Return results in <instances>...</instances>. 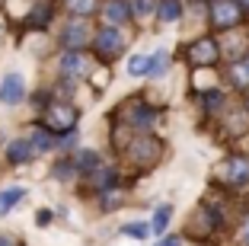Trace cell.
<instances>
[{
  "label": "cell",
  "mask_w": 249,
  "mask_h": 246,
  "mask_svg": "<svg viewBox=\"0 0 249 246\" xmlns=\"http://www.w3.org/2000/svg\"><path fill=\"white\" fill-rule=\"evenodd\" d=\"M45 122H48L52 131H58V134H71L77 128V109L67 106V102H52L48 112H45Z\"/></svg>",
  "instance_id": "1"
},
{
  "label": "cell",
  "mask_w": 249,
  "mask_h": 246,
  "mask_svg": "<svg viewBox=\"0 0 249 246\" xmlns=\"http://www.w3.org/2000/svg\"><path fill=\"white\" fill-rule=\"evenodd\" d=\"M243 10L236 0H214L211 3V22H214V29H233L236 22H240Z\"/></svg>",
  "instance_id": "2"
},
{
  "label": "cell",
  "mask_w": 249,
  "mask_h": 246,
  "mask_svg": "<svg viewBox=\"0 0 249 246\" xmlns=\"http://www.w3.org/2000/svg\"><path fill=\"white\" fill-rule=\"evenodd\" d=\"M160 141L157 138H147V134H141V138L131 141V147H128V153H131L134 163H141V167H150V163H157V157H160Z\"/></svg>",
  "instance_id": "3"
},
{
  "label": "cell",
  "mask_w": 249,
  "mask_h": 246,
  "mask_svg": "<svg viewBox=\"0 0 249 246\" xmlns=\"http://www.w3.org/2000/svg\"><path fill=\"white\" fill-rule=\"evenodd\" d=\"M217 58H220V45L214 38H198V42L189 45V61L195 67H211Z\"/></svg>",
  "instance_id": "4"
},
{
  "label": "cell",
  "mask_w": 249,
  "mask_h": 246,
  "mask_svg": "<svg viewBox=\"0 0 249 246\" xmlns=\"http://www.w3.org/2000/svg\"><path fill=\"white\" fill-rule=\"evenodd\" d=\"M217 176L227 186H249V157H230L224 167L217 170Z\"/></svg>",
  "instance_id": "5"
},
{
  "label": "cell",
  "mask_w": 249,
  "mask_h": 246,
  "mask_svg": "<svg viewBox=\"0 0 249 246\" xmlns=\"http://www.w3.org/2000/svg\"><path fill=\"white\" fill-rule=\"evenodd\" d=\"M122 48H124V38L115 26L99 29V36H96V55L99 58H115V55H122Z\"/></svg>",
  "instance_id": "6"
},
{
  "label": "cell",
  "mask_w": 249,
  "mask_h": 246,
  "mask_svg": "<svg viewBox=\"0 0 249 246\" xmlns=\"http://www.w3.org/2000/svg\"><path fill=\"white\" fill-rule=\"evenodd\" d=\"M61 74H64L67 80H83L89 74V58L80 51H67L64 58H61Z\"/></svg>",
  "instance_id": "7"
},
{
  "label": "cell",
  "mask_w": 249,
  "mask_h": 246,
  "mask_svg": "<svg viewBox=\"0 0 249 246\" xmlns=\"http://www.w3.org/2000/svg\"><path fill=\"white\" fill-rule=\"evenodd\" d=\"M22 96H26V83H22L19 74L3 77V83H0V99L7 102V106H16V102H22Z\"/></svg>",
  "instance_id": "8"
},
{
  "label": "cell",
  "mask_w": 249,
  "mask_h": 246,
  "mask_svg": "<svg viewBox=\"0 0 249 246\" xmlns=\"http://www.w3.org/2000/svg\"><path fill=\"white\" fill-rule=\"evenodd\" d=\"M61 42H64L71 51H80L83 45L89 42V26L87 22H71V26L61 32Z\"/></svg>",
  "instance_id": "9"
},
{
  "label": "cell",
  "mask_w": 249,
  "mask_h": 246,
  "mask_svg": "<svg viewBox=\"0 0 249 246\" xmlns=\"http://www.w3.org/2000/svg\"><path fill=\"white\" fill-rule=\"evenodd\" d=\"M217 211L214 208H198V214L192 217V233H195V237H208V233L214 230V227H217Z\"/></svg>",
  "instance_id": "10"
},
{
  "label": "cell",
  "mask_w": 249,
  "mask_h": 246,
  "mask_svg": "<svg viewBox=\"0 0 249 246\" xmlns=\"http://www.w3.org/2000/svg\"><path fill=\"white\" fill-rule=\"evenodd\" d=\"M134 10L128 7V3H124V0H109V3H103V16H106V22H124L128 19V16H131Z\"/></svg>",
  "instance_id": "11"
},
{
  "label": "cell",
  "mask_w": 249,
  "mask_h": 246,
  "mask_svg": "<svg viewBox=\"0 0 249 246\" xmlns=\"http://www.w3.org/2000/svg\"><path fill=\"white\" fill-rule=\"evenodd\" d=\"M7 157L13 160V163H26V160L38 157V153H36V147L29 144V138H22V141H13V144L7 147Z\"/></svg>",
  "instance_id": "12"
},
{
  "label": "cell",
  "mask_w": 249,
  "mask_h": 246,
  "mask_svg": "<svg viewBox=\"0 0 249 246\" xmlns=\"http://www.w3.org/2000/svg\"><path fill=\"white\" fill-rule=\"evenodd\" d=\"M29 144L36 147V153H48L54 147V138H52V131H48V128H32L29 131Z\"/></svg>",
  "instance_id": "13"
},
{
  "label": "cell",
  "mask_w": 249,
  "mask_h": 246,
  "mask_svg": "<svg viewBox=\"0 0 249 246\" xmlns=\"http://www.w3.org/2000/svg\"><path fill=\"white\" fill-rule=\"evenodd\" d=\"M157 16H160L163 22H176L179 16H182V3H179V0H160Z\"/></svg>",
  "instance_id": "14"
},
{
  "label": "cell",
  "mask_w": 249,
  "mask_h": 246,
  "mask_svg": "<svg viewBox=\"0 0 249 246\" xmlns=\"http://www.w3.org/2000/svg\"><path fill=\"white\" fill-rule=\"evenodd\" d=\"M73 170H80V173H96L99 170V157L93 151H80L77 160H73Z\"/></svg>",
  "instance_id": "15"
},
{
  "label": "cell",
  "mask_w": 249,
  "mask_h": 246,
  "mask_svg": "<svg viewBox=\"0 0 249 246\" xmlns=\"http://www.w3.org/2000/svg\"><path fill=\"white\" fill-rule=\"evenodd\" d=\"M22 198H26L22 189H7V192H0V217L7 214V211H13V205L22 202Z\"/></svg>",
  "instance_id": "16"
},
{
  "label": "cell",
  "mask_w": 249,
  "mask_h": 246,
  "mask_svg": "<svg viewBox=\"0 0 249 246\" xmlns=\"http://www.w3.org/2000/svg\"><path fill=\"white\" fill-rule=\"evenodd\" d=\"M128 74H131V77H138V74H150V58H147V55H134V58H128Z\"/></svg>",
  "instance_id": "17"
},
{
  "label": "cell",
  "mask_w": 249,
  "mask_h": 246,
  "mask_svg": "<svg viewBox=\"0 0 249 246\" xmlns=\"http://www.w3.org/2000/svg\"><path fill=\"white\" fill-rule=\"evenodd\" d=\"M169 217H173V208H169V205H160V208H157V214H154V233H163L166 230V224H169Z\"/></svg>",
  "instance_id": "18"
},
{
  "label": "cell",
  "mask_w": 249,
  "mask_h": 246,
  "mask_svg": "<svg viewBox=\"0 0 249 246\" xmlns=\"http://www.w3.org/2000/svg\"><path fill=\"white\" fill-rule=\"evenodd\" d=\"M128 106H131V109H128V118H131L134 125H141V128H144V125L150 122V118H154V115H150V112H147L144 106H141V102H128Z\"/></svg>",
  "instance_id": "19"
},
{
  "label": "cell",
  "mask_w": 249,
  "mask_h": 246,
  "mask_svg": "<svg viewBox=\"0 0 249 246\" xmlns=\"http://www.w3.org/2000/svg\"><path fill=\"white\" fill-rule=\"evenodd\" d=\"M230 77H233L236 87H249V61H236L233 71H230Z\"/></svg>",
  "instance_id": "20"
},
{
  "label": "cell",
  "mask_w": 249,
  "mask_h": 246,
  "mask_svg": "<svg viewBox=\"0 0 249 246\" xmlns=\"http://www.w3.org/2000/svg\"><path fill=\"white\" fill-rule=\"evenodd\" d=\"M115 179H118V176L112 173V170H96V173H93L96 189H115Z\"/></svg>",
  "instance_id": "21"
},
{
  "label": "cell",
  "mask_w": 249,
  "mask_h": 246,
  "mask_svg": "<svg viewBox=\"0 0 249 246\" xmlns=\"http://www.w3.org/2000/svg\"><path fill=\"white\" fill-rule=\"evenodd\" d=\"M64 3H67V10L77 13V16H87V13L96 10V0H64Z\"/></svg>",
  "instance_id": "22"
},
{
  "label": "cell",
  "mask_w": 249,
  "mask_h": 246,
  "mask_svg": "<svg viewBox=\"0 0 249 246\" xmlns=\"http://www.w3.org/2000/svg\"><path fill=\"white\" fill-rule=\"evenodd\" d=\"M150 230H154V227H147V224H124L122 227V233H124V237H131V240H144Z\"/></svg>",
  "instance_id": "23"
},
{
  "label": "cell",
  "mask_w": 249,
  "mask_h": 246,
  "mask_svg": "<svg viewBox=\"0 0 249 246\" xmlns=\"http://www.w3.org/2000/svg\"><path fill=\"white\" fill-rule=\"evenodd\" d=\"M157 7H160L157 0H131V10H134V16H150Z\"/></svg>",
  "instance_id": "24"
},
{
  "label": "cell",
  "mask_w": 249,
  "mask_h": 246,
  "mask_svg": "<svg viewBox=\"0 0 249 246\" xmlns=\"http://www.w3.org/2000/svg\"><path fill=\"white\" fill-rule=\"evenodd\" d=\"M166 67H169V55H166V51H157L154 58H150V74L157 77V74H163Z\"/></svg>",
  "instance_id": "25"
},
{
  "label": "cell",
  "mask_w": 249,
  "mask_h": 246,
  "mask_svg": "<svg viewBox=\"0 0 249 246\" xmlns=\"http://www.w3.org/2000/svg\"><path fill=\"white\" fill-rule=\"evenodd\" d=\"M224 106V93H205V109H220Z\"/></svg>",
  "instance_id": "26"
},
{
  "label": "cell",
  "mask_w": 249,
  "mask_h": 246,
  "mask_svg": "<svg viewBox=\"0 0 249 246\" xmlns=\"http://www.w3.org/2000/svg\"><path fill=\"white\" fill-rule=\"evenodd\" d=\"M240 240H243V243L249 246V217H246V221H243V227H240Z\"/></svg>",
  "instance_id": "27"
},
{
  "label": "cell",
  "mask_w": 249,
  "mask_h": 246,
  "mask_svg": "<svg viewBox=\"0 0 249 246\" xmlns=\"http://www.w3.org/2000/svg\"><path fill=\"white\" fill-rule=\"evenodd\" d=\"M0 246H19L13 237H7V233H0Z\"/></svg>",
  "instance_id": "28"
},
{
  "label": "cell",
  "mask_w": 249,
  "mask_h": 246,
  "mask_svg": "<svg viewBox=\"0 0 249 246\" xmlns=\"http://www.w3.org/2000/svg\"><path fill=\"white\" fill-rule=\"evenodd\" d=\"M160 246H182V240H179V237H169V240H163Z\"/></svg>",
  "instance_id": "29"
},
{
  "label": "cell",
  "mask_w": 249,
  "mask_h": 246,
  "mask_svg": "<svg viewBox=\"0 0 249 246\" xmlns=\"http://www.w3.org/2000/svg\"><path fill=\"white\" fill-rule=\"evenodd\" d=\"M240 3H243V7H249V0H240Z\"/></svg>",
  "instance_id": "30"
},
{
  "label": "cell",
  "mask_w": 249,
  "mask_h": 246,
  "mask_svg": "<svg viewBox=\"0 0 249 246\" xmlns=\"http://www.w3.org/2000/svg\"><path fill=\"white\" fill-rule=\"evenodd\" d=\"M246 112H249V99H246Z\"/></svg>",
  "instance_id": "31"
}]
</instances>
